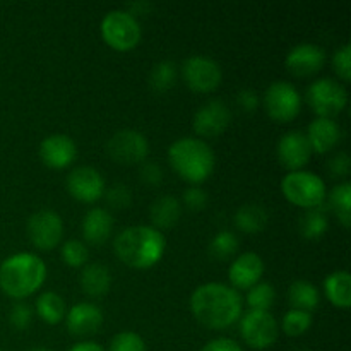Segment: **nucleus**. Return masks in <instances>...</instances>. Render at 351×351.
Segmentation results:
<instances>
[{
  "instance_id": "obj_3",
  "label": "nucleus",
  "mask_w": 351,
  "mask_h": 351,
  "mask_svg": "<svg viewBox=\"0 0 351 351\" xmlns=\"http://www.w3.org/2000/svg\"><path fill=\"white\" fill-rule=\"evenodd\" d=\"M47 280V266L31 252H19L0 264V290L12 298H26Z\"/></svg>"
},
{
  "instance_id": "obj_10",
  "label": "nucleus",
  "mask_w": 351,
  "mask_h": 351,
  "mask_svg": "<svg viewBox=\"0 0 351 351\" xmlns=\"http://www.w3.org/2000/svg\"><path fill=\"white\" fill-rule=\"evenodd\" d=\"M182 77L192 91L211 93L221 82L223 72L218 62L211 57L192 55L182 65Z\"/></svg>"
},
{
  "instance_id": "obj_20",
  "label": "nucleus",
  "mask_w": 351,
  "mask_h": 351,
  "mask_svg": "<svg viewBox=\"0 0 351 351\" xmlns=\"http://www.w3.org/2000/svg\"><path fill=\"white\" fill-rule=\"evenodd\" d=\"M305 136H307L312 151L324 154L338 146V143L341 141V127L332 119H321V117H317V119L311 122Z\"/></svg>"
},
{
  "instance_id": "obj_33",
  "label": "nucleus",
  "mask_w": 351,
  "mask_h": 351,
  "mask_svg": "<svg viewBox=\"0 0 351 351\" xmlns=\"http://www.w3.org/2000/svg\"><path fill=\"white\" fill-rule=\"evenodd\" d=\"M312 326V314L304 311H291L287 312L283 317V331L288 336H302L307 332Z\"/></svg>"
},
{
  "instance_id": "obj_29",
  "label": "nucleus",
  "mask_w": 351,
  "mask_h": 351,
  "mask_svg": "<svg viewBox=\"0 0 351 351\" xmlns=\"http://www.w3.org/2000/svg\"><path fill=\"white\" fill-rule=\"evenodd\" d=\"M177 64L171 60H161L158 64L153 65L149 72V88L153 89L154 93L161 95V93L170 91L175 86V81H177Z\"/></svg>"
},
{
  "instance_id": "obj_45",
  "label": "nucleus",
  "mask_w": 351,
  "mask_h": 351,
  "mask_svg": "<svg viewBox=\"0 0 351 351\" xmlns=\"http://www.w3.org/2000/svg\"><path fill=\"white\" fill-rule=\"evenodd\" d=\"M27 351H50V350H47V348H33V350H27Z\"/></svg>"
},
{
  "instance_id": "obj_46",
  "label": "nucleus",
  "mask_w": 351,
  "mask_h": 351,
  "mask_svg": "<svg viewBox=\"0 0 351 351\" xmlns=\"http://www.w3.org/2000/svg\"><path fill=\"white\" fill-rule=\"evenodd\" d=\"M300 351H307V350H300Z\"/></svg>"
},
{
  "instance_id": "obj_18",
  "label": "nucleus",
  "mask_w": 351,
  "mask_h": 351,
  "mask_svg": "<svg viewBox=\"0 0 351 351\" xmlns=\"http://www.w3.org/2000/svg\"><path fill=\"white\" fill-rule=\"evenodd\" d=\"M264 261L259 254L245 252L237 257L232 263L228 271L230 283L235 287V290H250L254 285H257L263 278Z\"/></svg>"
},
{
  "instance_id": "obj_17",
  "label": "nucleus",
  "mask_w": 351,
  "mask_h": 351,
  "mask_svg": "<svg viewBox=\"0 0 351 351\" xmlns=\"http://www.w3.org/2000/svg\"><path fill=\"white\" fill-rule=\"evenodd\" d=\"M288 71L298 77H307V75L315 74L326 64V51L319 45L314 43H300L295 45L287 55Z\"/></svg>"
},
{
  "instance_id": "obj_15",
  "label": "nucleus",
  "mask_w": 351,
  "mask_h": 351,
  "mask_svg": "<svg viewBox=\"0 0 351 351\" xmlns=\"http://www.w3.org/2000/svg\"><path fill=\"white\" fill-rule=\"evenodd\" d=\"M278 160L287 170L298 171L308 163L312 156V147L307 136L302 130H290L283 134L276 146Z\"/></svg>"
},
{
  "instance_id": "obj_30",
  "label": "nucleus",
  "mask_w": 351,
  "mask_h": 351,
  "mask_svg": "<svg viewBox=\"0 0 351 351\" xmlns=\"http://www.w3.org/2000/svg\"><path fill=\"white\" fill-rule=\"evenodd\" d=\"M329 208L338 216L345 228L351 225V185L350 182L338 184L329 192Z\"/></svg>"
},
{
  "instance_id": "obj_26",
  "label": "nucleus",
  "mask_w": 351,
  "mask_h": 351,
  "mask_svg": "<svg viewBox=\"0 0 351 351\" xmlns=\"http://www.w3.org/2000/svg\"><path fill=\"white\" fill-rule=\"evenodd\" d=\"M233 221H235L237 230L254 235V233H261L266 228L269 215L261 204H243L242 208L237 209Z\"/></svg>"
},
{
  "instance_id": "obj_1",
  "label": "nucleus",
  "mask_w": 351,
  "mask_h": 351,
  "mask_svg": "<svg viewBox=\"0 0 351 351\" xmlns=\"http://www.w3.org/2000/svg\"><path fill=\"white\" fill-rule=\"evenodd\" d=\"M191 311L202 326L221 331L242 317V297L225 283H206L192 293Z\"/></svg>"
},
{
  "instance_id": "obj_22",
  "label": "nucleus",
  "mask_w": 351,
  "mask_h": 351,
  "mask_svg": "<svg viewBox=\"0 0 351 351\" xmlns=\"http://www.w3.org/2000/svg\"><path fill=\"white\" fill-rule=\"evenodd\" d=\"M81 287L88 297L99 298L108 293L112 287V274L103 264H88L81 273Z\"/></svg>"
},
{
  "instance_id": "obj_23",
  "label": "nucleus",
  "mask_w": 351,
  "mask_h": 351,
  "mask_svg": "<svg viewBox=\"0 0 351 351\" xmlns=\"http://www.w3.org/2000/svg\"><path fill=\"white\" fill-rule=\"evenodd\" d=\"M151 221L156 230H168L178 223L182 216V204L173 195H163L151 204Z\"/></svg>"
},
{
  "instance_id": "obj_36",
  "label": "nucleus",
  "mask_w": 351,
  "mask_h": 351,
  "mask_svg": "<svg viewBox=\"0 0 351 351\" xmlns=\"http://www.w3.org/2000/svg\"><path fill=\"white\" fill-rule=\"evenodd\" d=\"M103 195L106 197L110 208L113 209H125L132 202V192L125 184H113Z\"/></svg>"
},
{
  "instance_id": "obj_35",
  "label": "nucleus",
  "mask_w": 351,
  "mask_h": 351,
  "mask_svg": "<svg viewBox=\"0 0 351 351\" xmlns=\"http://www.w3.org/2000/svg\"><path fill=\"white\" fill-rule=\"evenodd\" d=\"M110 351H147L146 343L137 332L123 331L113 336Z\"/></svg>"
},
{
  "instance_id": "obj_14",
  "label": "nucleus",
  "mask_w": 351,
  "mask_h": 351,
  "mask_svg": "<svg viewBox=\"0 0 351 351\" xmlns=\"http://www.w3.org/2000/svg\"><path fill=\"white\" fill-rule=\"evenodd\" d=\"M232 122V112L221 99H209L195 112L192 125L197 136L218 137L225 132Z\"/></svg>"
},
{
  "instance_id": "obj_13",
  "label": "nucleus",
  "mask_w": 351,
  "mask_h": 351,
  "mask_svg": "<svg viewBox=\"0 0 351 351\" xmlns=\"http://www.w3.org/2000/svg\"><path fill=\"white\" fill-rule=\"evenodd\" d=\"M69 194L81 202H96L105 194V178L96 168L93 167H77L67 175Z\"/></svg>"
},
{
  "instance_id": "obj_4",
  "label": "nucleus",
  "mask_w": 351,
  "mask_h": 351,
  "mask_svg": "<svg viewBox=\"0 0 351 351\" xmlns=\"http://www.w3.org/2000/svg\"><path fill=\"white\" fill-rule=\"evenodd\" d=\"M168 163L184 180L199 185L215 171L216 158L211 146L197 137H182L168 147Z\"/></svg>"
},
{
  "instance_id": "obj_5",
  "label": "nucleus",
  "mask_w": 351,
  "mask_h": 351,
  "mask_svg": "<svg viewBox=\"0 0 351 351\" xmlns=\"http://www.w3.org/2000/svg\"><path fill=\"white\" fill-rule=\"evenodd\" d=\"M281 191L291 204L304 209L319 208L328 197L324 180L307 170L290 171L281 182Z\"/></svg>"
},
{
  "instance_id": "obj_47",
  "label": "nucleus",
  "mask_w": 351,
  "mask_h": 351,
  "mask_svg": "<svg viewBox=\"0 0 351 351\" xmlns=\"http://www.w3.org/2000/svg\"><path fill=\"white\" fill-rule=\"evenodd\" d=\"M0 351H2V350H0Z\"/></svg>"
},
{
  "instance_id": "obj_16",
  "label": "nucleus",
  "mask_w": 351,
  "mask_h": 351,
  "mask_svg": "<svg viewBox=\"0 0 351 351\" xmlns=\"http://www.w3.org/2000/svg\"><path fill=\"white\" fill-rule=\"evenodd\" d=\"M40 158L48 168L64 170L71 167L77 158V146L72 137L65 134H51L40 144Z\"/></svg>"
},
{
  "instance_id": "obj_24",
  "label": "nucleus",
  "mask_w": 351,
  "mask_h": 351,
  "mask_svg": "<svg viewBox=\"0 0 351 351\" xmlns=\"http://www.w3.org/2000/svg\"><path fill=\"white\" fill-rule=\"evenodd\" d=\"M288 300H290L291 308L295 311H304L312 314L319 307L321 302V293L317 287L307 280L293 281L288 288Z\"/></svg>"
},
{
  "instance_id": "obj_39",
  "label": "nucleus",
  "mask_w": 351,
  "mask_h": 351,
  "mask_svg": "<svg viewBox=\"0 0 351 351\" xmlns=\"http://www.w3.org/2000/svg\"><path fill=\"white\" fill-rule=\"evenodd\" d=\"M184 204L191 211H201V209H204L208 206V192L204 189L197 187V185L187 189L184 192Z\"/></svg>"
},
{
  "instance_id": "obj_32",
  "label": "nucleus",
  "mask_w": 351,
  "mask_h": 351,
  "mask_svg": "<svg viewBox=\"0 0 351 351\" xmlns=\"http://www.w3.org/2000/svg\"><path fill=\"white\" fill-rule=\"evenodd\" d=\"M274 300H276V291L271 283H257L247 293V304H249L250 311H267L273 307Z\"/></svg>"
},
{
  "instance_id": "obj_40",
  "label": "nucleus",
  "mask_w": 351,
  "mask_h": 351,
  "mask_svg": "<svg viewBox=\"0 0 351 351\" xmlns=\"http://www.w3.org/2000/svg\"><path fill=\"white\" fill-rule=\"evenodd\" d=\"M141 180L147 185H160L163 182V168L154 161H144L141 163Z\"/></svg>"
},
{
  "instance_id": "obj_25",
  "label": "nucleus",
  "mask_w": 351,
  "mask_h": 351,
  "mask_svg": "<svg viewBox=\"0 0 351 351\" xmlns=\"http://www.w3.org/2000/svg\"><path fill=\"white\" fill-rule=\"evenodd\" d=\"M324 291L335 307L348 308L351 305V276L348 271H335L324 280Z\"/></svg>"
},
{
  "instance_id": "obj_2",
  "label": "nucleus",
  "mask_w": 351,
  "mask_h": 351,
  "mask_svg": "<svg viewBox=\"0 0 351 351\" xmlns=\"http://www.w3.org/2000/svg\"><path fill=\"white\" fill-rule=\"evenodd\" d=\"M167 249L163 233L154 226L137 225L123 228L113 242V250L123 264L136 269H147L158 264Z\"/></svg>"
},
{
  "instance_id": "obj_12",
  "label": "nucleus",
  "mask_w": 351,
  "mask_h": 351,
  "mask_svg": "<svg viewBox=\"0 0 351 351\" xmlns=\"http://www.w3.org/2000/svg\"><path fill=\"white\" fill-rule=\"evenodd\" d=\"M27 235L34 247L40 250H50L60 243L64 235V221L51 209H41L27 219Z\"/></svg>"
},
{
  "instance_id": "obj_38",
  "label": "nucleus",
  "mask_w": 351,
  "mask_h": 351,
  "mask_svg": "<svg viewBox=\"0 0 351 351\" xmlns=\"http://www.w3.org/2000/svg\"><path fill=\"white\" fill-rule=\"evenodd\" d=\"M9 321L17 331H24V329L29 328L31 321H33V311L27 304L24 302H17L12 305L9 312Z\"/></svg>"
},
{
  "instance_id": "obj_42",
  "label": "nucleus",
  "mask_w": 351,
  "mask_h": 351,
  "mask_svg": "<svg viewBox=\"0 0 351 351\" xmlns=\"http://www.w3.org/2000/svg\"><path fill=\"white\" fill-rule=\"evenodd\" d=\"M237 103L239 106H242L245 112H254V110L259 106V95H257L254 89H242L237 95Z\"/></svg>"
},
{
  "instance_id": "obj_44",
  "label": "nucleus",
  "mask_w": 351,
  "mask_h": 351,
  "mask_svg": "<svg viewBox=\"0 0 351 351\" xmlns=\"http://www.w3.org/2000/svg\"><path fill=\"white\" fill-rule=\"evenodd\" d=\"M69 351H105L98 343H93V341H82L77 343V345L72 346Z\"/></svg>"
},
{
  "instance_id": "obj_31",
  "label": "nucleus",
  "mask_w": 351,
  "mask_h": 351,
  "mask_svg": "<svg viewBox=\"0 0 351 351\" xmlns=\"http://www.w3.org/2000/svg\"><path fill=\"white\" fill-rule=\"evenodd\" d=\"M239 250V239L233 232L223 230L209 242V256L216 261H228Z\"/></svg>"
},
{
  "instance_id": "obj_9",
  "label": "nucleus",
  "mask_w": 351,
  "mask_h": 351,
  "mask_svg": "<svg viewBox=\"0 0 351 351\" xmlns=\"http://www.w3.org/2000/svg\"><path fill=\"white\" fill-rule=\"evenodd\" d=\"M240 335L254 350H266L278 339V322L267 311H249L240 317Z\"/></svg>"
},
{
  "instance_id": "obj_37",
  "label": "nucleus",
  "mask_w": 351,
  "mask_h": 351,
  "mask_svg": "<svg viewBox=\"0 0 351 351\" xmlns=\"http://www.w3.org/2000/svg\"><path fill=\"white\" fill-rule=\"evenodd\" d=\"M332 67H335L336 74L348 82L351 79V48L350 45H343L339 50L335 51L332 55Z\"/></svg>"
},
{
  "instance_id": "obj_19",
  "label": "nucleus",
  "mask_w": 351,
  "mask_h": 351,
  "mask_svg": "<svg viewBox=\"0 0 351 351\" xmlns=\"http://www.w3.org/2000/svg\"><path fill=\"white\" fill-rule=\"evenodd\" d=\"M65 324L71 335L74 336H91L98 332L103 324V312L98 305L75 304L71 311L65 314Z\"/></svg>"
},
{
  "instance_id": "obj_7",
  "label": "nucleus",
  "mask_w": 351,
  "mask_h": 351,
  "mask_svg": "<svg viewBox=\"0 0 351 351\" xmlns=\"http://www.w3.org/2000/svg\"><path fill=\"white\" fill-rule=\"evenodd\" d=\"M307 103L321 119H332L341 113L348 103L345 86L329 77L317 79L307 88Z\"/></svg>"
},
{
  "instance_id": "obj_43",
  "label": "nucleus",
  "mask_w": 351,
  "mask_h": 351,
  "mask_svg": "<svg viewBox=\"0 0 351 351\" xmlns=\"http://www.w3.org/2000/svg\"><path fill=\"white\" fill-rule=\"evenodd\" d=\"M201 351H243L242 346L239 343H235L233 339L228 338H218L209 341Z\"/></svg>"
},
{
  "instance_id": "obj_21",
  "label": "nucleus",
  "mask_w": 351,
  "mask_h": 351,
  "mask_svg": "<svg viewBox=\"0 0 351 351\" xmlns=\"http://www.w3.org/2000/svg\"><path fill=\"white\" fill-rule=\"evenodd\" d=\"M113 232V216L103 208H91L82 219V235L91 245H101Z\"/></svg>"
},
{
  "instance_id": "obj_8",
  "label": "nucleus",
  "mask_w": 351,
  "mask_h": 351,
  "mask_svg": "<svg viewBox=\"0 0 351 351\" xmlns=\"http://www.w3.org/2000/svg\"><path fill=\"white\" fill-rule=\"evenodd\" d=\"M263 103L271 119L278 122H290L300 113L302 96L291 82L274 81L264 91Z\"/></svg>"
},
{
  "instance_id": "obj_27",
  "label": "nucleus",
  "mask_w": 351,
  "mask_h": 351,
  "mask_svg": "<svg viewBox=\"0 0 351 351\" xmlns=\"http://www.w3.org/2000/svg\"><path fill=\"white\" fill-rule=\"evenodd\" d=\"M329 228V218L328 213L319 206V208L307 209L302 215L300 221H298V230H300L302 237L308 240H317L322 235H326Z\"/></svg>"
},
{
  "instance_id": "obj_11",
  "label": "nucleus",
  "mask_w": 351,
  "mask_h": 351,
  "mask_svg": "<svg viewBox=\"0 0 351 351\" xmlns=\"http://www.w3.org/2000/svg\"><path fill=\"white\" fill-rule=\"evenodd\" d=\"M106 151L117 163L137 165L146 161L149 154V143L139 130L123 129L110 137L106 143Z\"/></svg>"
},
{
  "instance_id": "obj_28",
  "label": "nucleus",
  "mask_w": 351,
  "mask_h": 351,
  "mask_svg": "<svg viewBox=\"0 0 351 351\" xmlns=\"http://www.w3.org/2000/svg\"><path fill=\"white\" fill-rule=\"evenodd\" d=\"M36 314L47 324H58L65 317V302L55 291H45L36 298Z\"/></svg>"
},
{
  "instance_id": "obj_6",
  "label": "nucleus",
  "mask_w": 351,
  "mask_h": 351,
  "mask_svg": "<svg viewBox=\"0 0 351 351\" xmlns=\"http://www.w3.org/2000/svg\"><path fill=\"white\" fill-rule=\"evenodd\" d=\"M99 31L105 43L119 51L132 50L134 47H137L143 34L137 17L123 9L110 10L108 14H105Z\"/></svg>"
},
{
  "instance_id": "obj_34",
  "label": "nucleus",
  "mask_w": 351,
  "mask_h": 351,
  "mask_svg": "<svg viewBox=\"0 0 351 351\" xmlns=\"http://www.w3.org/2000/svg\"><path fill=\"white\" fill-rule=\"evenodd\" d=\"M60 256L67 266L81 267L88 263L89 250L88 247H86V243L79 242V240H67V242L62 245Z\"/></svg>"
},
{
  "instance_id": "obj_41",
  "label": "nucleus",
  "mask_w": 351,
  "mask_h": 351,
  "mask_svg": "<svg viewBox=\"0 0 351 351\" xmlns=\"http://www.w3.org/2000/svg\"><path fill=\"white\" fill-rule=\"evenodd\" d=\"M350 167H351V160L346 153H336L335 156L329 160L328 168H329V173L332 177H346L350 173Z\"/></svg>"
}]
</instances>
